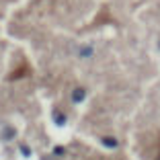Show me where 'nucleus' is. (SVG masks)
I'll return each mask as SVG.
<instances>
[]
</instances>
